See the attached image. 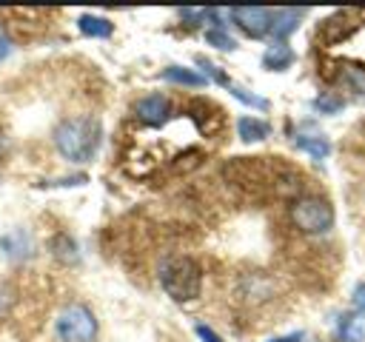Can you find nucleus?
Returning <instances> with one entry per match:
<instances>
[{
  "mask_svg": "<svg viewBox=\"0 0 365 342\" xmlns=\"http://www.w3.org/2000/svg\"><path fill=\"white\" fill-rule=\"evenodd\" d=\"M194 331H197V336H200L202 342H222V339H220V333H217V331H211L208 325H197Z\"/></svg>",
  "mask_w": 365,
  "mask_h": 342,
  "instance_id": "b1692460",
  "label": "nucleus"
},
{
  "mask_svg": "<svg viewBox=\"0 0 365 342\" xmlns=\"http://www.w3.org/2000/svg\"><path fill=\"white\" fill-rule=\"evenodd\" d=\"M163 80L177 83V86H191V88H202V86L208 83L200 71H194V68H182V66H168V68L163 71Z\"/></svg>",
  "mask_w": 365,
  "mask_h": 342,
  "instance_id": "f3484780",
  "label": "nucleus"
},
{
  "mask_svg": "<svg viewBox=\"0 0 365 342\" xmlns=\"http://www.w3.org/2000/svg\"><path fill=\"white\" fill-rule=\"evenodd\" d=\"M294 145H297L299 151L311 154L314 160H325V157L331 154V142H328V137L319 134V131H299V134H294Z\"/></svg>",
  "mask_w": 365,
  "mask_h": 342,
  "instance_id": "ddd939ff",
  "label": "nucleus"
},
{
  "mask_svg": "<svg viewBox=\"0 0 365 342\" xmlns=\"http://www.w3.org/2000/svg\"><path fill=\"white\" fill-rule=\"evenodd\" d=\"M11 302H14V291L0 282V316H6V311L11 308Z\"/></svg>",
  "mask_w": 365,
  "mask_h": 342,
  "instance_id": "5701e85b",
  "label": "nucleus"
},
{
  "mask_svg": "<svg viewBox=\"0 0 365 342\" xmlns=\"http://www.w3.org/2000/svg\"><path fill=\"white\" fill-rule=\"evenodd\" d=\"M351 28H354V23L348 20V14L345 11H339V14H334V17H328V20H322V26L317 28V37L322 40V43H339V40H345L348 34H351Z\"/></svg>",
  "mask_w": 365,
  "mask_h": 342,
  "instance_id": "9b49d317",
  "label": "nucleus"
},
{
  "mask_svg": "<svg viewBox=\"0 0 365 342\" xmlns=\"http://www.w3.org/2000/svg\"><path fill=\"white\" fill-rule=\"evenodd\" d=\"M351 299H354L356 311H359V314H365V282H359V285L354 288V296H351Z\"/></svg>",
  "mask_w": 365,
  "mask_h": 342,
  "instance_id": "393cba45",
  "label": "nucleus"
},
{
  "mask_svg": "<svg viewBox=\"0 0 365 342\" xmlns=\"http://www.w3.org/2000/svg\"><path fill=\"white\" fill-rule=\"evenodd\" d=\"M134 114H137L140 123L157 128V125H163V123L171 117V103H168V97H163V94H145V97H140V100L134 103Z\"/></svg>",
  "mask_w": 365,
  "mask_h": 342,
  "instance_id": "423d86ee",
  "label": "nucleus"
},
{
  "mask_svg": "<svg viewBox=\"0 0 365 342\" xmlns=\"http://www.w3.org/2000/svg\"><path fill=\"white\" fill-rule=\"evenodd\" d=\"M225 88H228V94H231L234 100H240V103H245V105H251V108H259V111H268V105H271V103H268L265 97H259V94H251L248 88H242V86H237L234 80H231V83H228Z\"/></svg>",
  "mask_w": 365,
  "mask_h": 342,
  "instance_id": "6ab92c4d",
  "label": "nucleus"
},
{
  "mask_svg": "<svg viewBox=\"0 0 365 342\" xmlns=\"http://www.w3.org/2000/svg\"><path fill=\"white\" fill-rule=\"evenodd\" d=\"M6 151H9V137L0 131V160H3V154H6Z\"/></svg>",
  "mask_w": 365,
  "mask_h": 342,
  "instance_id": "cd10ccee",
  "label": "nucleus"
},
{
  "mask_svg": "<svg viewBox=\"0 0 365 342\" xmlns=\"http://www.w3.org/2000/svg\"><path fill=\"white\" fill-rule=\"evenodd\" d=\"M9 54H11V43H9V37L0 34V60H6Z\"/></svg>",
  "mask_w": 365,
  "mask_h": 342,
  "instance_id": "bb28decb",
  "label": "nucleus"
},
{
  "mask_svg": "<svg viewBox=\"0 0 365 342\" xmlns=\"http://www.w3.org/2000/svg\"><path fill=\"white\" fill-rule=\"evenodd\" d=\"M291 222L297 231L319 237L334 228V205L319 194H302L291 202Z\"/></svg>",
  "mask_w": 365,
  "mask_h": 342,
  "instance_id": "7ed1b4c3",
  "label": "nucleus"
},
{
  "mask_svg": "<svg viewBox=\"0 0 365 342\" xmlns=\"http://www.w3.org/2000/svg\"><path fill=\"white\" fill-rule=\"evenodd\" d=\"M77 28L86 37H97V40H106V37L114 34V23L108 17H100V14H80L77 17Z\"/></svg>",
  "mask_w": 365,
  "mask_h": 342,
  "instance_id": "2eb2a0df",
  "label": "nucleus"
},
{
  "mask_svg": "<svg viewBox=\"0 0 365 342\" xmlns=\"http://www.w3.org/2000/svg\"><path fill=\"white\" fill-rule=\"evenodd\" d=\"M48 248H51V254H54L57 259H63V262H74V259H77V242H74L68 234H57V237L48 242Z\"/></svg>",
  "mask_w": 365,
  "mask_h": 342,
  "instance_id": "a211bd4d",
  "label": "nucleus"
},
{
  "mask_svg": "<svg viewBox=\"0 0 365 342\" xmlns=\"http://www.w3.org/2000/svg\"><path fill=\"white\" fill-rule=\"evenodd\" d=\"M0 254L11 262H23L34 254V237L26 228H11L0 237Z\"/></svg>",
  "mask_w": 365,
  "mask_h": 342,
  "instance_id": "0eeeda50",
  "label": "nucleus"
},
{
  "mask_svg": "<svg viewBox=\"0 0 365 342\" xmlns=\"http://www.w3.org/2000/svg\"><path fill=\"white\" fill-rule=\"evenodd\" d=\"M299 20H302V11H299V9H279V11H271V34L277 37V43H285V37L297 31Z\"/></svg>",
  "mask_w": 365,
  "mask_h": 342,
  "instance_id": "f8f14e48",
  "label": "nucleus"
},
{
  "mask_svg": "<svg viewBox=\"0 0 365 342\" xmlns=\"http://www.w3.org/2000/svg\"><path fill=\"white\" fill-rule=\"evenodd\" d=\"M237 134H240L242 142H259L271 134V125L259 117H240L237 120Z\"/></svg>",
  "mask_w": 365,
  "mask_h": 342,
  "instance_id": "dca6fc26",
  "label": "nucleus"
},
{
  "mask_svg": "<svg viewBox=\"0 0 365 342\" xmlns=\"http://www.w3.org/2000/svg\"><path fill=\"white\" fill-rule=\"evenodd\" d=\"M180 17L185 20V26H200L208 20V9H180Z\"/></svg>",
  "mask_w": 365,
  "mask_h": 342,
  "instance_id": "4be33fe9",
  "label": "nucleus"
},
{
  "mask_svg": "<svg viewBox=\"0 0 365 342\" xmlns=\"http://www.w3.org/2000/svg\"><path fill=\"white\" fill-rule=\"evenodd\" d=\"M311 105H314V111H319V114H336V111L345 108V100L336 97V94H319Z\"/></svg>",
  "mask_w": 365,
  "mask_h": 342,
  "instance_id": "412c9836",
  "label": "nucleus"
},
{
  "mask_svg": "<svg viewBox=\"0 0 365 342\" xmlns=\"http://www.w3.org/2000/svg\"><path fill=\"white\" fill-rule=\"evenodd\" d=\"M268 342H302V333L297 331V333H285V336H274V339H268Z\"/></svg>",
  "mask_w": 365,
  "mask_h": 342,
  "instance_id": "a878e982",
  "label": "nucleus"
},
{
  "mask_svg": "<svg viewBox=\"0 0 365 342\" xmlns=\"http://www.w3.org/2000/svg\"><path fill=\"white\" fill-rule=\"evenodd\" d=\"M205 40H208L214 48H220V51H234V48H237V40H234L225 28H208V31H205Z\"/></svg>",
  "mask_w": 365,
  "mask_h": 342,
  "instance_id": "aec40b11",
  "label": "nucleus"
},
{
  "mask_svg": "<svg viewBox=\"0 0 365 342\" xmlns=\"http://www.w3.org/2000/svg\"><path fill=\"white\" fill-rule=\"evenodd\" d=\"M294 60H297V54H294V48L288 43H271L265 48V54H262V68H268V71H285Z\"/></svg>",
  "mask_w": 365,
  "mask_h": 342,
  "instance_id": "4468645a",
  "label": "nucleus"
},
{
  "mask_svg": "<svg viewBox=\"0 0 365 342\" xmlns=\"http://www.w3.org/2000/svg\"><path fill=\"white\" fill-rule=\"evenodd\" d=\"M103 125L97 117H68L54 128V148L71 162H88L100 148Z\"/></svg>",
  "mask_w": 365,
  "mask_h": 342,
  "instance_id": "f257e3e1",
  "label": "nucleus"
},
{
  "mask_svg": "<svg viewBox=\"0 0 365 342\" xmlns=\"http://www.w3.org/2000/svg\"><path fill=\"white\" fill-rule=\"evenodd\" d=\"M54 331L63 342H94L97 339V316L88 305L71 302L57 314Z\"/></svg>",
  "mask_w": 365,
  "mask_h": 342,
  "instance_id": "20e7f679",
  "label": "nucleus"
},
{
  "mask_svg": "<svg viewBox=\"0 0 365 342\" xmlns=\"http://www.w3.org/2000/svg\"><path fill=\"white\" fill-rule=\"evenodd\" d=\"M185 114L202 134H217L222 128V108H217L211 100H191L185 105Z\"/></svg>",
  "mask_w": 365,
  "mask_h": 342,
  "instance_id": "6e6552de",
  "label": "nucleus"
},
{
  "mask_svg": "<svg viewBox=\"0 0 365 342\" xmlns=\"http://www.w3.org/2000/svg\"><path fill=\"white\" fill-rule=\"evenodd\" d=\"M160 285L174 302H191L202 291V268L188 254H171L160 262Z\"/></svg>",
  "mask_w": 365,
  "mask_h": 342,
  "instance_id": "f03ea898",
  "label": "nucleus"
},
{
  "mask_svg": "<svg viewBox=\"0 0 365 342\" xmlns=\"http://www.w3.org/2000/svg\"><path fill=\"white\" fill-rule=\"evenodd\" d=\"M228 17L248 34V37H265L271 31V9L262 6H237L228 11Z\"/></svg>",
  "mask_w": 365,
  "mask_h": 342,
  "instance_id": "39448f33",
  "label": "nucleus"
},
{
  "mask_svg": "<svg viewBox=\"0 0 365 342\" xmlns=\"http://www.w3.org/2000/svg\"><path fill=\"white\" fill-rule=\"evenodd\" d=\"M336 342H365V314H342L336 322Z\"/></svg>",
  "mask_w": 365,
  "mask_h": 342,
  "instance_id": "9d476101",
  "label": "nucleus"
},
{
  "mask_svg": "<svg viewBox=\"0 0 365 342\" xmlns=\"http://www.w3.org/2000/svg\"><path fill=\"white\" fill-rule=\"evenodd\" d=\"M336 71H334V83H339L342 88L354 91V94H365V68L356 66V63H345V60H336L334 63Z\"/></svg>",
  "mask_w": 365,
  "mask_h": 342,
  "instance_id": "1a4fd4ad",
  "label": "nucleus"
}]
</instances>
